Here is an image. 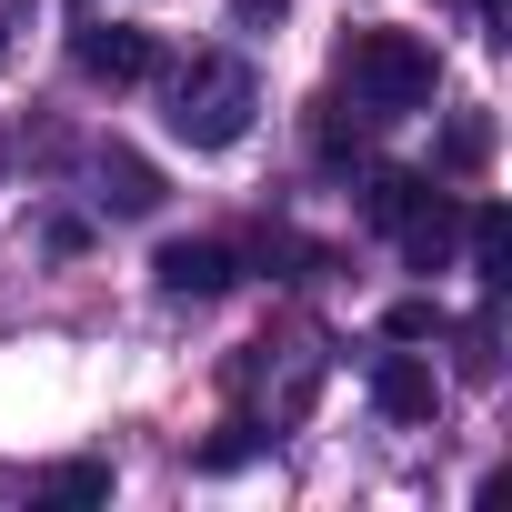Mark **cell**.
Instances as JSON below:
<instances>
[{"label": "cell", "instance_id": "cell-3", "mask_svg": "<svg viewBox=\"0 0 512 512\" xmlns=\"http://www.w3.org/2000/svg\"><path fill=\"white\" fill-rule=\"evenodd\" d=\"M362 211H372V231L402 241V262H412V272H442V262H452V241H462V211H452L422 171H372Z\"/></svg>", "mask_w": 512, "mask_h": 512}, {"label": "cell", "instance_id": "cell-14", "mask_svg": "<svg viewBox=\"0 0 512 512\" xmlns=\"http://www.w3.org/2000/svg\"><path fill=\"white\" fill-rule=\"evenodd\" d=\"M31 21V0H0V61H11V31Z\"/></svg>", "mask_w": 512, "mask_h": 512}, {"label": "cell", "instance_id": "cell-6", "mask_svg": "<svg viewBox=\"0 0 512 512\" xmlns=\"http://www.w3.org/2000/svg\"><path fill=\"white\" fill-rule=\"evenodd\" d=\"M372 402H382L392 422H432L442 382H432V362H412V352H382V362H372Z\"/></svg>", "mask_w": 512, "mask_h": 512}, {"label": "cell", "instance_id": "cell-4", "mask_svg": "<svg viewBox=\"0 0 512 512\" xmlns=\"http://www.w3.org/2000/svg\"><path fill=\"white\" fill-rule=\"evenodd\" d=\"M71 51H81V71H91V81H111V91H131V81H151V71H161V41H151V31H131V21H81V41H71Z\"/></svg>", "mask_w": 512, "mask_h": 512}, {"label": "cell", "instance_id": "cell-5", "mask_svg": "<svg viewBox=\"0 0 512 512\" xmlns=\"http://www.w3.org/2000/svg\"><path fill=\"white\" fill-rule=\"evenodd\" d=\"M151 272H161L171 302H221V292L241 282V251H231V241H161Z\"/></svg>", "mask_w": 512, "mask_h": 512}, {"label": "cell", "instance_id": "cell-7", "mask_svg": "<svg viewBox=\"0 0 512 512\" xmlns=\"http://www.w3.org/2000/svg\"><path fill=\"white\" fill-rule=\"evenodd\" d=\"M462 231H472V272H482V292H502V282H512V211H502V201H482Z\"/></svg>", "mask_w": 512, "mask_h": 512}, {"label": "cell", "instance_id": "cell-10", "mask_svg": "<svg viewBox=\"0 0 512 512\" xmlns=\"http://www.w3.org/2000/svg\"><path fill=\"white\" fill-rule=\"evenodd\" d=\"M382 332H392V342H432V332H442V302H392Z\"/></svg>", "mask_w": 512, "mask_h": 512}, {"label": "cell", "instance_id": "cell-1", "mask_svg": "<svg viewBox=\"0 0 512 512\" xmlns=\"http://www.w3.org/2000/svg\"><path fill=\"white\" fill-rule=\"evenodd\" d=\"M251 111H262V81H251V61H231V51H201V61L171 81V131H181L191 151H231V141L251 131Z\"/></svg>", "mask_w": 512, "mask_h": 512}, {"label": "cell", "instance_id": "cell-9", "mask_svg": "<svg viewBox=\"0 0 512 512\" xmlns=\"http://www.w3.org/2000/svg\"><path fill=\"white\" fill-rule=\"evenodd\" d=\"M41 492H51V502H101L111 472H101V462H61V472H41Z\"/></svg>", "mask_w": 512, "mask_h": 512}, {"label": "cell", "instance_id": "cell-2", "mask_svg": "<svg viewBox=\"0 0 512 512\" xmlns=\"http://www.w3.org/2000/svg\"><path fill=\"white\" fill-rule=\"evenodd\" d=\"M342 81H352V101H362L372 121H392V111H422V101H432L442 61H432V41H412V31H352Z\"/></svg>", "mask_w": 512, "mask_h": 512}, {"label": "cell", "instance_id": "cell-8", "mask_svg": "<svg viewBox=\"0 0 512 512\" xmlns=\"http://www.w3.org/2000/svg\"><path fill=\"white\" fill-rule=\"evenodd\" d=\"M101 201H111V211H151V201H161V181H151V161H131V151H111V161H101Z\"/></svg>", "mask_w": 512, "mask_h": 512}, {"label": "cell", "instance_id": "cell-11", "mask_svg": "<svg viewBox=\"0 0 512 512\" xmlns=\"http://www.w3.org/2000/svg\"><path fill=\"white\" fill-rule=\"evenodd\" d=\"M482 151H492V131H482V121H452V141H442V161H452V171H472Z\"/></svg>", "mask_w": 512, "mask_h": 512}, {"label": "cell", "instance_id": "cell-13", "mask_svg": "<svg viewBox=\"0 0 512 512\" xmlns=\"http://www.w3.org/2000/svg\"><path fill=\"white\" fill-rule=\"evenodd\" d=\"M472 11H482V31H492V41H512V0H472Z\"/></svg>", "mask_w": 512, "mask_h": 512}, {"label": "cell", "instance_id": "cell-12", "mask_svg": "<svg viewBox=\"0 0 512 512\" xmlns=\"http://www.w3.org/2000/svg\"><path fill=\"white\" fill-rule=\"evenodd\" d=\"M241 452H251V422H231V432H221V442H211V452H201V462H211V472H231V462H241Z\"/></svg>", "mask_w": 512, "mask_h": 512}, {"label": "cell", "instance_id": "cell-15", "mask_svg": "<svg viewBox=\"0 0 512 512\" xmlns=\"http://www.w3.org/2000/svg\"><path fill=\"white\" fill-rule=\"evenodd\" d=\"M241 21H282V0H241Z\"/></svg>", "mask_w": 512, "mask_h": 512}]
</instances>
